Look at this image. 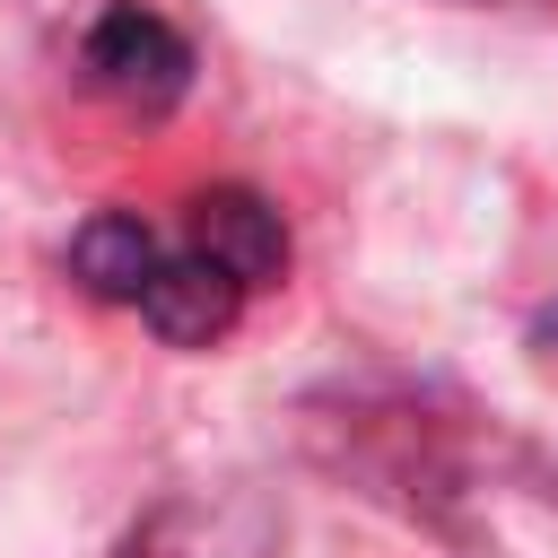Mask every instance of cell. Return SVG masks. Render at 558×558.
Returning a JSON list of instances; mask_svg holds the SVG:
<instances>
[{
    "label": "cell",
    "mask_w": 558,
    "mask_h": 558,
    "mask_svg": "<svg viewBox=\"0 0 558 558\" xmlns=\"http://www.w3.org/2000/svg\"><path fill=\"white\" fill-rule=\"evenodd\" d=\"M288 270V227L253 183H209L174 218L96 209L70 235V279L122 314H140L174 349H209L235 314Z\"/></svg>",
    "instance_id": "1"
},
{
    "label": "cell",
    "mask_w": 558,
    "mask_h": 558,
    "mask_svg": "<svg viewBox=\"0 0 558 558\" xmlns=\"http://www.w3.org/2000/svg\"><path fill=\"white\" fill-rule=\"evenodd\" d=\"M78 70H87L113 105H131V113H166V105L192 87V44H183L174 17H157V9H140V0H113V9L87 26Z\"/></svg>",
    "instance_id": "2"
},
{
    "label": "cell",
    "mask_w": 558,
    "mask_h": 558,
    "mask_svg": "<svg viewBox=\"0 0 558 558\" xmlns=\"http://www.w3.org/2000/svg\"><path fill=\"white\" fill-rule=\"evenodd\" d=\"M122 558H262V541H227V514L209 506H166Z\"/></svg>",
    "instance_id": "3"
}]
</instances>
